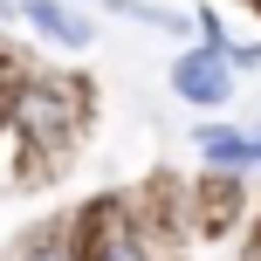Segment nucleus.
<instances>
[{"mask_svg": "<svg viewBox=\"0 0 261 261\" xmlns=\"http://www.w3.org/2000/svg\"><path fill=\"white\" fill-rule=\"evenodd\" d=\"M199 151H206L213 165H241V158H254V138H234V130H199Z\"/></svg>", "mask_w": 261, "mask_h": 261, "instance_id": "3", "label": "nucleus"}, {"mask_svg": "<svg viewBox=\"0 0 261 261\" xmlns=\"http://www.w3.org/2000/svg\"><path fill=\"white\" fill-rule=\"evenodd\" d=\"M103 261H144V254H138V241H110V248H103Z\"/></svg>", "mask_w": 261, "mask_h": 261, "instance_id": "4", "label": "nucleus"}, {"mask_svg": "<svg viewBox=\"0 0 261 261\" xmlns=\"http://www.w3.org/2000/svg\"><path fill=\"white\" fill-rule=\"evenodd\" d=\"M28 21H35L41 35L69 41V48H83V41H90V21H76V14H62L55 0H28Z\"/></svg>", "mask_w": 261, "mask_h": 261, "instance_id": "2", "label": "nucleus"}, {"mask_svg": "<svg viewBox=\"0 0 261 261\" xmlns=\"http://www.w3.org/2000/svg\"><path fill=\"white\" fill-rule=\"evenodd\" d=\"M28 261H69V254L62 248H41V254H28Z\"/></svg>", "mask_w": 261, "mask_h": 261, "instance_id": "5", "label": "nucleus"}, {"mask_svg": "<svg viewBox=\"0 0 261 261\" xmlns=\"http://www.w3.org/2000/svg\"><path fill=\"white\" fill-rule=\"evenodd\" d=\"M254 158H261V138H254Z\"/></svg>", "mask_w": 261, "mask_h": 261, "instance_id": "6", "label": "nucleus"}, {"mask_svg": "<svg viewBox=\"0 0 261 261\" xmlns=\"http://www.w3.org/2000/svg\"><path fill=\"white\" fill-rule=\"evenodd\" d=\"M172 83H179V96H193V103H220L227 96L220 55H179V62H172Z\"/></svg>", "mask_w": 261, "mask_h": 261, "instance_id": "1", "label": "nucleus"}]
</instances>
